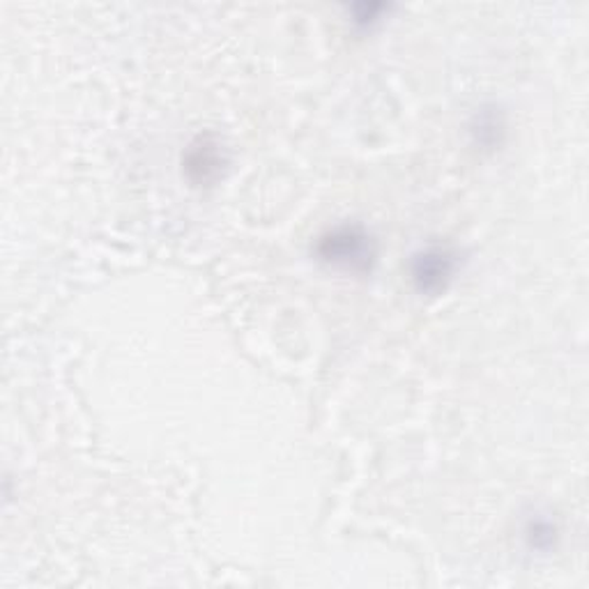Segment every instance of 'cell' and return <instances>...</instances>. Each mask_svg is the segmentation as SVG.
<instances>
[{
	"label": "cell",
	"mask_w": 589,
	"mask_h": 589,
	"mask_svg": "<svg viewBox=\"0 0 589 589\" xmlns=\"http://www.w3.org/2000/svg\"><path fill=\"white\" fill-rule=\"evenodd\" d=\"M320 256L345 270H366L374 258V247L362 228L343 226L322 237Z\"/></svg>",
	"instance_id": "6da1fadb"
},
{
	"label": "cell",
	"mask_w": 589,
	"mask_h": 589,
	"mask_svg": "<svg viewBox=\"0 0 589 589\" xmlns=\"http://www.w3.org/2000/svg\"><path fill=\"white\" fill-rule=\"evenodd\" d=\"M456 260L447 249H426L414 258L412 276L420 291L424 293H438L445 291L447 283L453 276Z\"/></svg>",
	"instance_id": "7a4b0ae2"
},
{
	"label": "cell",
	"mask_w": 589,
	"mask_h": 589,
	"mask_svg": "<svg viewBox=\"0 0 589 589\" xmlns=\"http://www.w3.org/2000/svg\"><path fill=\"white\" fill-rule=\"evenodd\" d=\"M222 157L216 152V145L201 141L199 148H191L189 157H187V170L191 173V178L199 182H210L216 173H220Z\"/></svg>",
	"instance_id": "3957f363"
}]
</instances>
